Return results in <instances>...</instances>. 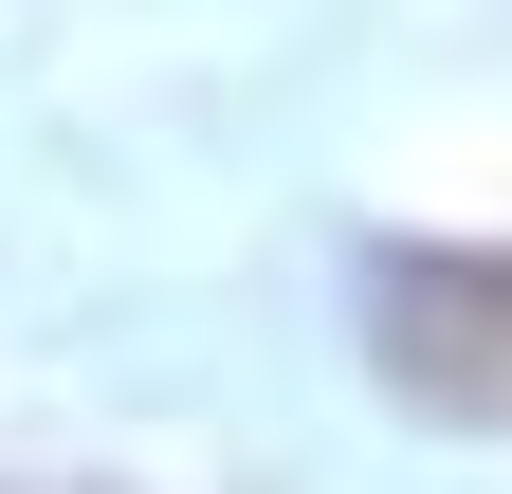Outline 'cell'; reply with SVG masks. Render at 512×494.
I'll use <instances>...</instances> for the list:
<instances>
[{
  "label": "cell",
  "instance_id": "1",
  "mask_svg": "<svg viewBox=\"0 0 512 494\" xmlns=\"http://www.w3.org/2000/svg\"><path fill=\"white\" fill-rule=\"evenodd\" d=\"M366 366L421 421H512V257L494 238H384L366 257Z\"/></svg>",
  "mask_w": 512,
  "mask_h": 494
}]
</instances>
